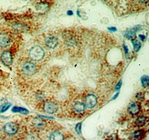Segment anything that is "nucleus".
Returning <instances> with one entry per match:
<instances>
[{"mask_svg":"<svg viewBox=\"0 0 149 140\" xmlns=\"http://www.w3.org/2000/svg\"><path fill=\"white\" fill-rule=\"evenodd\" d=\"M45 56L44 49L39 46L32 47L29 51V56L32 60L39 61L43 59Z\"/></svg>","mask_w":149,"mask_h":140,"instance_id":"f257e3e1","label":"nucleus"},{"mask_svg":"<svg viewBox=\"0 0 149 140\" xmlns=\"http://www.w3.org/2000/svg\"><path fill=\"white\" fill-rule=\"evenodd\" d=\"M36 65L31 62H27L25 63L22 68V71L23 73L27 76H31L36 72Z\"/></svg>","mask_w":149,"mask_h":140,"instance_id":"f03ea898","label":"nucleus"},{"mask_svg":"<svg viewBox=\"0 0 149 140\" xmlns=\"http://www.w3.org/2000/svg\"><path fill=\"white\" fill-rule=\"evenodd\" d=\"M19 129L17 124L15 122H8L3 127V130L6 134L8 135H14L16 134Z\"/></svg>","mask_w":149,"mask_h":140,"instance_id":"7ed1b4c3","label":"nucleus"},{"mask_svg":"<svg viewBox=\"0 0 149 140\" xmlns=\"http://www.w3.org/2000/svg\"><path fill=\"white\" fill-rule=\"evenodd\" d=\"M44 110L48 114H54L58 110V107L57 105L53 101H46L44 104Z\"/></svg>","mask_w":149,"mask_h":140,"instance_id":"20e7f679","label":"nucleus"},{"mask_svg":"<svg viewBox=\"0 0 149 140\" xmlns=\"http://www.w3.org/2000/svg\"><path fill=\"white\" fill-rule=\"evenodd\" d=\"M1 60L5 65L10 66L13 63V56L11 52L8 51L3 52L1 54Z\"/></svg>","mask_w":149,"mask_h":140,"instance_id":"39448f33","label":"nucleus"},{"mask_svg":"<svg viewBox=\"0 0 149 140\" xmlns=\"http://www.w3.org/2000/svg\"><path fill=\"white\" fill-rule=\"evenodd\" d=\"M97 103V97L93 95L89 94L86 97L85 99V106L88 108H92L96 106Z\"/></svg>","mask_w":149,"mask_h":140,"instance_id":"423d86ee","label":"nucleus"},{"mask_svg":"<svg viewBox=\"0 0 149 140\" xmlns=\"http://www.w3.org/2000/svg\"><path fill=\"white\" fill-rule=\"evenodd\" d=\"M45 44L49 48L54 49L58 44V40L55 37H49L45 40Z\"/></svg>","mask_w":149,"mask_h":140,"instance_id":"0eeeda50","label":"nucleus"},{"mask_svg":"<svg viewBox=\"0 0 149 140\" xmlns=\"http://www.w3.org/2000/svg\"><path fill=\"white\" fill-rule=\"evenodd\" d=\"M140 109L141 107L140 104L137 103H132L130 104L127 109L129 113L132 115H137L140 112Z\"/></svg>","mask_w":149,"mask_h":140,"instance_id":"6e6552de","label":"nucleus"},{"mask_svg":"<svg viewBox=\"0 0 149 140\" xmlns=\"http://www.w3.org/2000/svg\"><path fill=\"white\" fill-rule=\"evenodd\" d=\"M11 40L9 37L6 34H0V47H6L10 44Z\"/></svg>","mask_w":149,"mask_h":140,"instance_id":"1a4fd4ad","label":"nucleus"},{"mask_svg":"<svg viewBox=\"0 0 149 140\" xmlns=\"http://www.w3.org/2000/svg\"><path fill=\"white\" fill-rule=\"evenodd\" d=\"M33 124L38 129H42L45 127V122L40 118H36L33 121Z\"/></svg>","mask_w":149,"mask_h":140,"instance_id":"9d476101","label":"nucleus"},{"mask_svg":"<svg viewBox=\"0 0 149 140\" xmlns=\"http://www.w3.org/2000/svg\"><path fill=\"white\" fill-rule=\"evenodd\" d=\"M85 105L80 102L75 103L73 106V110L77 114H82L85 110Z\"/></svg>","mask_w":149,"mask_h":140,"instance_id":"9b49d317","label":"nucleus"},{"mask_svg":"<svg viewBox=\"0 0 149 140\" xmlns=\"http://www.w3.org/2000/svg\"><path fill=\"white\" fill-rule=\"evenodd\" d=\"M50 140H64V136L61 132L55 131L50 134Z\"/></svg>","mask_w":149,"mask_h":140,"instance_id":"f8f14e48","label":"nucleus"},{"mask_svg":"<svg viewBox=\"0 0 149 140\" xmlns=\"http://www.w3.org/2000/svg\"><path fill=\"white\" fill-rule=\"evenodd\" d=\"M145 134V132L142 129H139L136 131L132 135V138L134 140H138L141 139Z\"/></svg>","mask_w":149,"mask_h":140,"instance_id":"ddd939ff","label":"nucleus"},{"mask_svg":"<svg viewBox=\"0 0 149 140\" xmlns=\"http://www.w3.org/2000/svg\"><path fill=\"white\" fill-rule=\"evenodd\" d=\"M146 122V117L143 115H141V116H139L136 120V125L138 127H142L145 125Z\"/></svg>","mask_w":149,"mask_h":140,"instance_id":"4468645a","label":"nucleus"},{"mask_svg":"<svg viewBox=\"0 0 149 140\" xmlns=\"http://www.w3.org/2000/svg\"><path fill=\"white\" fill-rule=\"evenodd\" d=\"M14 28L15 30L19 32H25L27 30V27L25 25L21 23L15 24L14 25Z\"/></svg>","mask_w":149,"mask_h":140,"instance_id":"2eb2a0df","label":"nucleus"},{"mask_svg":"<svg viewBox=\"0 0 149 140\" xmlns=\"http://www.w3.org/2000/svg\"><path fill=\"white\" fill-rule=\"evenodd\" d=\"M12 111L14 113H20L27 114L29 113V111L26 109L22 107H15L13 108Z\"/></svg>","mask_w":149,"mask_h":140,"instance_id":"dca6fc26","label":"nucleus"},{"mask_svg":"<svg viewBox=\"0 0 149 140\" xmlns=\"http://www.w3.org/2000/svg\"><path fill=\"white\" fill-rule=\"evenodd\" d=\"M124 35L126 38H127L129 39H131V40L135 39L136 37L135 32L132 31V30H130L127 31Z\"/></svg>","mask_w":149,"mask_h":140,"instance_id":"f3484780","label":"nucleus"},{"mask_svg":"<svg viewBox=\"0 0 149 140\" xmlns=\"http://www.w3.org/2000/svg\"><path fill=\"white\" fill-rule=\"evenodd\" d=\"M132 45H133V47H134V50L137 52L139 51L141 47V42L138 40H132Z\"/></svg>","mask_w":149,"mask_h":140,"instance_id":"a211bd4d","label":"nucleus"},{"mask_svg":"<svg viewBox=\"0 0 149 140\" xmlns=\"http://www.w3.org/2000/svg\"><path fill=\"white\" fill-rule=\"evenodd\" d=\"M141 81L142 86L144 87H149V80L148 76L147 75L143 76L141 77Z\"/></svg>","mask_w":149,"mask_h":140,"instance_id":"6ab92c4d","label":"nucleus"},{"mask_svg":"<svg viewBox=\"0 0 149 140\" xmlns=\"http://www.w3.org/2000/svg\"><path fill=\"white\" fill-rule=\"evenodd\" d=\"M144 94L143 93H139L137 94L136 95V98L137 99H138L139 100H143L144 99Z\"/></svg>","mask_w":149,"mask_h":140,"instance_id":"aec40b11","label":"nucleus"},{"mask_svg":"<svg viewBox=\"0 0 149 140\" xmlns=\"http://www.w3.org/2000/svg\"><path fill=\"white\" fill-rule=\"evenodd\" d=\"M81 123H79L76 125L75 127V131L78 134H81Z\"/></svg>","mask_w":149,"mask_h":140,"instance_id":"412c9836","label":"nucleus"},{"mask_svg":"<svg viewBox=\"0 0 149 140\" xmlns=\"http://www.w3.org/2000/svg\"><path fill=\"white\" fill-rule=\"evenodd\" d=\"M10 107H11V104H10V105H8V104H6V105H5L2 108V109H1V113H3V112H6V110H7L10 108Z\"/></svg>","mask_w":149,"mask_h":140,"instance_id":"4be33fe9","label":"nucleus"},{"mask_svg":"<svg viewBox=\"0 0 149 140\" xmlns=\"http://www.w3.org/2000/svg\"><path fill=\"white\" fill-rule=\"evenodd\" d=\"M123 49L125 51V53L126 54H128V53H129V48H128V47L127 46H126L125 44H123Z\"/></svg>","mask_w":149,"mask_h":140,"instance_id":"5701e85b","label":"nucleus"},{"mask_svg":"<svg viewBox=\"0 0 149 140\" xmlns=\"http://www.w3.org/2000/svg\"><path fill=\"white\" fill-rule=\"evenodd\" d=\"M121 85H122V82H121V81H120L117 84V86H116V90H119V89H120L121 87Z\"/></svg>","mask_w":149,"mask_h":140,"instance_id":"b1692460","label":"nucleus"},{"mask_svg":"<svg viewBox=\"0 0 149 140\" xmlns=\"http://www.w3.org/2000/svg\"><path fill=\"white\" fill-rule=\"evenodd\" d=\"M139 36V38H140V40H142V41H144V40H145L146 37H145L144 35H143V34H140Z\"/></svg>","mask_w":149,"mask_h":140,"instance_id":"393cba45","label":"nucleus"},{"mask_svg":"<svg viewBox=\"0 0 149 140\" xmlns=\"http://www.w3.org/2000/svg\"><path fill=\"white\" fill-rule=\"evenodd\" d=\"M109 29V31H111V32H116V31H117V29L115 27H109L108 28Z\"/></svg>","mask_w":149,"mask_h":140,"instance_id":"a878e982","label":"nucleus"},{"mask_svg":"<svg viewBox=\"0 0 149 140\" xmlns=\"http://www.w3.org/2000/svg\"><path fill=\"white\" fill-rule=\"evenodd\" d=\"M67 14H68V15L71 16V15H73V12L72 10H69V11H67Z\"/></svg>","mask_w":149,"mask_h":140,"instance_id":"bb28decb","label":"nucleus"},{"mask_svg":"<svg viewBox=\"0 0 149 140\" xmlns=\"http://www.w3.org/2000/svg\"><path fill=\"white\" fill-rule=\"evenodd\" d=\"M118 93H117L116 95H115V97L113 98V99H115V98H116V97H117V96H118Z\"/></svg>","mask_w":149,"mask_h":140,"instance_id":"cd10ccee","label":"nucleus"}]
</instances>
